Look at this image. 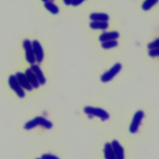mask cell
<instances>
[{
    "instance_id": "obj_25",
    "label": "cell",
    "mask_w": 159,
    "mask_h": 159,
    "mask_svg": "<svg viewBox=\"0 0 159 159\" xmlns=\"http://www.w3.org/2000/svg\"><path fill=\"white\" fill-rule=\"evenodd\" d=\"M36 159H41V158H36Z\"/></svg>"
},
{
    "instance_id": "obj_21",
    "label": "cell",
    "mask_w": 159,
    "mask_h": 159,
    "mask_svg": "<svg viewBox=\"0 0 159 159\" xmlns=\"http://www.w3.org/2000/svg\"><path fill=\"white\" fill-rule=\"evenodd\" d=\"M85 0H71V4L73 6H76L81 4Z\"/></svg>"
},
{
    "instance_id": "obj_5",
    "label": "cell",
    "mask_w": 159,
    "mask_h": 159,
    "mask_svg": "<svg viewBox=\"0 0 159 159\" xmlns=\"http://www.w3.org/2000/svg\"><path fill=\"white\" fill-rule=\"evenodd\" d=\"M122 70V65L120 63H116L109 70L105 71L100 77L102 83H106L112 81L118 75Z\"/></svg>"
},
{
    "instance_id": "obj_11",
    "label": "cell",
    "mask_w": 159,
    "mask_h": 159,
    "mask_svg": "<svg viewBox=\"0 0 159 159\" xmlns=\"http://www.w3.org/2000/svg\"><path fill=\"white\" fill-rule=\"evenodd\" d=\"M25 75L27 76L29 81L34 88H38L40 86V83L35 75L33 71L30 68H27L25 71Z\"/></svg>"
},
{
    "instance_id": "obj_6",
    "label": "cell",
    "mask_w": 159,
    "mask_h": 159,
    "mask_svg": "<svg viewBox=\"0 0 159 159\" xmlns=\"http://www.w3.org/2000/svg\"><path fill=\"white\" fill-rule=\"evenodd\" d=\"M23 48L25 50V59L29 63L30 65H34L36 62L32 42L29 39H25L22 43Z\"/></svg>"
},
{
    "instance_id": "obj_17",
    "label": "cell",
    "mask_w": 159,
    "mask_h": 159,
    "mask_svg": "<svg viewBox=\"0 0 159 159\" xmlns=\"http://www.w3.org/2000/svg\"><path fill=\"white\" fill-rule=\"evenodd\" d=\"M118 45V42L116 40H108L102 43L101 46L102 48L105 49H109L115 47H116Z\"/></svg>"
},
{
    "instance_id": "obj_4",
    "label": "cell",
    "mask_w": 159,
    "mask_h": 159,
    "mask_svg": "<svg viewBox=\"0 0 159 159\" xmlns=\"http://www.w3.org/2000/svg\"><path fill=\"white\" fill-rule=\"evenodd\" d=\"M37 125H41L47 129H50L53 127V124L52 122L48 120L45 117L37 116L32 120H29L25 123L24 127L26 130H30Z\"/></svg>"
},
{
    "instance_id": "obj_14",
    "label": "cell",
    "mask_w": 159,
    "mask_h": 159,
    "mask_svg": "<svg viewBox=\"0 0 159 159\" xmlns=\"http://www.w3.org/2000/svg\"><path fill=\"white\" fill-rule=\"evenodd\" d=\"M89 26L93 29H101L105 30L108 28L109 24L107 22L101 21H93L90 23Z\"/></svg>"
},
{
    "instance_id": "obj_18",
    "label": "cell",
    "mask_w": 159,
    "mask_h": 159,
    "mask_svg": "<svg viewBox=\"0 0 159 159\" xmlns=\"http://www.w3.org/2000/svg\"><path fill=\"white\" fill-rule=\"evenodd\" d=\"M148 48L150 49H153V48H159V38L155 40L154 41L150 42L148 45Z\"/></svg>"
},
{
    "instance_id": "obj_12",
    "label": "cell",
    "mask_w": 159,
    "mask_h": 159,
    "mask_svg": "<svg viewBox=\"0 0 159 159\" xmlns=\"http://www.w3.org/2000/svg\"><path fill=\"white\" fill-rule=\"evenodd\" d=\"M119 37V34L116 31H112V32H104L99 36V40L102 42L108 41V40H116Z\"/></svg>"
},
{
    "instance_id": "obj_15",
    "label": "cell",
    "mask_w": 159,
    "mask_h": 159,
    "mask_svg": "<svg viewBox=\"0 0 159 159\" xmlns=\"http://www.w3.org/2000/svg\"><path fill=\"white\" fill-rule=\"evenodd\" d=\"M44 7L45 9L53 14H57L59 12V8L53 2L47 1L45 2Z\"/></svg>"
},
{
    "instance_id": "obj_8",
    "label": "cell",
    "mask_w": 159,
    "mask_h": 159,
    "mask_svg": "<svg viewBox=\"0 0 159 159\" xmlns=\"http://www.w3.org/2000/svg\"><path fill=\"white\" fill-rule=\"evenodd\" d=\"M36 62L40 63L44 58V53L40 43L37 40H34L32 42Z\"/></svg>"
},
{
    "instance_id": "obj_7",
    "label": "cell",
    "mask_w": 159,
    "mask_h": 159,
    "mask_svg": "<svg viewBox=\"0 0 159 159\" xmlns=\"http://www.w3.org/2000/svg\"><path fill=\"white\" fill-rule=\"evenodd\" d=\"M8 83L10 88L16 93V94L20 98L25 96V91L19 83L16 75H12L9 77Z\"/></svg>"
},
{
    "instance_id": "obj_2",
    "label": "cell",
    "mask_w": 159,
    "mask_h": 159,
    "mask_svg": "<svg viewBox=\"0 0 159 159\" xmlns=\"http://www.w3.org/2000/svg\"><path fill=\"white\" fill-rule=\"evenodd\" d=\"M120 107L102 99L80 102L77 109L80 124L98 133L117 128Z\"/></svg>"
},
{
    "instance_id": "obj_1",
    "label": "cell",
    "mask_w": 159,
    "mask_h": 159,
    "mask_svg": "<svg viewBox=\"0 0 159 159\" xmlns=\"http://www.w3.org/2000/svg\"><path fill=\"white\" fill-rule=\"evenodd\" d=\"M156 120V110L152 104H127L120 108L117 128L137 145L150 135Z\"/></svg>"
},
{
    "instance_id": "obj_24",
    "label": "cell",
    "mask_w": 159,
    "mask_h": 159,
    "mask_svg": "<svg viewBox=\"0 0 159 159\" xmlns=\"http://www.w3.org/2000/svg\"><path fill=\"white\" fill-rule=\"evenodd\" d=\"M48 1H50V2H53V0H48Z\"/></svg>"
},
{
    "instance_id": "obj_16",
    "label": "cell",
    "mask_w": 159,
    "mask_h": 159,
    "mask_svg": "<svg viewBox=\"0 0 159 159\" xmlns=\"http://www.w3.org/2000/svg\"><path fill=\"white\" fill-rule=\"evenodd\" d=\"M158 0H145L142 5V7L144 11H148L151 9L155 4L158 2Z\"/></svg>"
},
{
    "instance_id": "obj_10",
    "label": "cell",
    "mask_w": 159,
    "mask_h": 159,
    "mask_svg": "<svg viewBox=\"0 0 159 159\" xmlns=\"http://www.w3.org/2000/svg\"><path fill=\"white\" fill-rule=\"evenodd\" d=\"M30 69L34 73L40 84L43 85L46 82V79L45 78V76H44L42 71L41 70L40 68L39 67V66L38 65H35V64L31 65Z\"/></svg>"
},
{
    "instance_id": "obj_19",
    "label": "cell",
    "mask_w": 159,
    "mask_h": 159,
    "mask_svg": "<svg viewBox=\"0 0 159 159\" xmlns=\"http://www.w3.org/2000/svg\"><path fill=\"white\" fill-rule=\"evenodd\" d=\"M41 159H60L58 157L55 155L50 154V153H46L43 154L40 158Z\"/></svg>"
},
{
    "instance_id": "obj_23",
    "label": "cell",
    "mask_w": 159,
    "mask_h": 159,
    "mask_svg": "<svg viewBox=\"0 0 159 159\" xmlns=\"http://www.w3.org/2000/svg\"><path fill=\"white\" fill-rule=\"evenodd\" d=\"M42 1H43V2H46L48 1V0H42Z\"/></svg>"
},
{
    "instance_id": "obj_22",
    "label": "cell",
    "mask_w": 159,
    "mask_h": 159,
    "mask_svg": "<svg viewBox=\"0 0 159 159\" xmlns=\"http://www.w3.org/2000/svg\"><path fill=\"white\" fill-rule=\"evenodd\" d=\"M63 2L65 3V4L68 6V5H70L71 3V0H63Z\"/></svg>"
},
{
    "instance_id": "obj_13",
    "label": "cell",
    "mask_w": 159,
    "mask_h": 159,
    "mask_svg": "<svg viewBox=\"0 0 159 159\" xmlns=\"http://www.w3.org/2000/svg\"><path fill=\"white\" fill-rule=\"evenodd\" d=\"M89 18L93 21H101V22H107L109 17L106 13L102 12H94L90 14Z\"/></svg>"
},
{
    "instance_id": "obj_3",
    "label": "cell",
    "mask_w": 159,
    "mask_h": 159,
    "mask_svg": "<svg viewBox=\"0 0 159 159\" xmlns=\"http://www.w3.org/2000/svg\"><path fill=\"white\" fill-rule=\"evenodd\" d=\"M94 159H137V145L118 128L98 133Z\"/></svg>"
},
{
    "instance_id": "obj_20",
    "label": "cell",
    "mask_w": 159,
    "mask_h": 159,
    "mask_svg": "<svg viewBox=\"0 0 159 159\" xmlns=\"http://www.w3.org/2000/svg\"><path fill=\"white\" fill-rule=\"evenodd\" d=\"M148 55L152 57L159 56V48L150 49L148 52Z\"/></svg>"
},
{
    "instance_id": "obj_9",
    "label": "cell",
    "mask_w": 159,
    "mask_h": 159,
    "mask_svg": "<svg viewBox=\"0 0 159 159\" xmlns=\"http://www.w3.org/2000/svg\"><path fill=\"white\" fill-rule=\"evenodd\" d=\"M19 83H20V86L23 89H26L27 91H32V86L30 84V82L29 81L27 76H25V73H23L22 72H17L15 75Z\"/></svg>"
}]
</instances>
